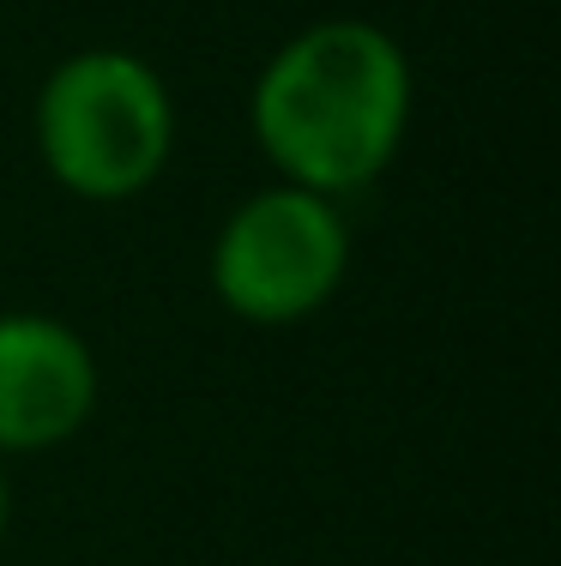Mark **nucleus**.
I'll return each mask as SVG.
<instances>
[{"instance_id":"1","label":"nucleus","mask_w":561,"mask_h":566,"mask_svg":"<svg viewBox=\"0 0 561 566\" xmlns=\"http://www.w3.org/2000/svg\"><path fill=\"white\" fill-rule=\"evenodd\" d=\"M411 115V55L393 31L368 19L302 24L272 49L248 91V133L272 175L339 206L393 169Z\"/></svg>"},{"instance_id":"2","label":"nucleus","mask_w":561,"mask_h":566,"mask_svg":"<svg viewBox=\"0 0 561 566\" xmlns=\"http://www.w3.org/2000/svg\"><path fill=\"white\" fill-rule=\"evenodd\" d=\"M176 91L145 55L115 43L79 49L43 78L31 139L49 181L85 206H127L176 157Z\"/></svg>"},{"instance_id":"3","label":"nucleus","mask_w":561,"mask_h":566,"mask_svg":"<svg viewBox=\"0 0 561 566\" xmlns=\"http://www.w3.org/2000/svg\"><path fill=\"white\" fill-rule=\"evenodd\" d=\"M211 295L242 326H302L351 277V223L309 187H260L224 218L206 260Z\"/></svg>"},{"instance_id":"4","label":"nucleus","mask_w":561,"mask_h":566,"mask_svg":"<svg viewBox=\"0 0 561 566\" xmlns=\"http://www.w3.org/2000/svg\"><path fill=\"white\" fill-rule=\"evenodd\" d=\"M103 374L91 344L55 314H0V458L55 452L97 416Z\"/></svg>"},{"instance_id":"5","label":"nucleus","mask_w":561,"mask_h":566,"mask_svg":"<svg viewBox=\"0 0 561 566\" xmlns=\"http://www.w3.org/2000/svg\"><path fill=\"white\" fill-rule=\"evenodd\" d=\"M7 524H12V482H7V458H0V543H7Z\"/></svg>"}]
</instances>
